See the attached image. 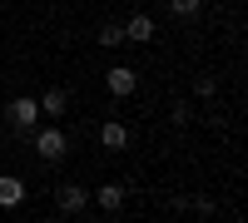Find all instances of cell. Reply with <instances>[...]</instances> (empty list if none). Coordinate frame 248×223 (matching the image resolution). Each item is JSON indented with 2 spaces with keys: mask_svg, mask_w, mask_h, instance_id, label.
Here are the masks:
<instances>
[{
  "mask_svg": "<svg viewBox=\"0 0 248 223\" xmlns=\"http://www.w3.org/2000/svg\"><path fill=\"white\" fill-rule=\"evenodd\" d=\"M85 204H90V193L79 184H60V193H55V208L60 213H85Z\"/></svg>",
  "mask_w": 248,
  "mask_h": 223,
  "instance_id": "obj_4",
  "label": "cell"
},
{
  "mask_svg": "<svg viewBox=\"0 0 248 223\" xmlns=\"http://www.w3.org/2000/svg\"><path fill=\"white\" fill-rule=\"evenodd\" d=\"M65 149H70V139L60 134V129H40L35 134V154L40 159H65Z\"/></svg>",
  "mask_w": 248,
  "mask_h": 223,
  "instance_id": "obj_3",
  "label": "cell"
},
{
  "mask_svg": "<svg viewBox=\"0 0 248 223\" xmlns=\"http://www.w3.org/2000/svg\"><path fill=\"white\" fill-rule=\"evenodd\" d=\"M99 45H105V50L124 45V25H99Z\"/></svg>",
  "mask_w": 248,
  "mask_h": 223,
  "instance_id": "obj_11",
  "label": "cell"
},
{
  "mask_svg": "<svg viewBox=\"0 0 248 223\" xmlns=\"http://www.w3.org/2000/svg\"><path fill=\"white\" fill-rule=\"evenodd\" d=\"M99 144H105V149H124V144H129V129H124L119 124V119H109V124H99Z\"/></svg>",
  "mask_w": 248,
  "mask_h": 223,
  "instance_id": "obj_7",
  "label": "cell"
},
{
  "mask_svg": "<svg viewBox=\"0 0 248 223\" xmlns=\"http://www.w3.org/2000/svg\"><path fill=\"white\" fill-rule=\"evenodd\" d=\"M35 104H40V114H65V104H70V94H65V89H45V94L35 99Z\"/></svg>",
  "mask_w": 248,
  "mask_h": 223,
  "instance_id": "obj_9",
  "label": "cell"
},
{
  "mask_svg": "<svg viewBox=\"0 0 248 223\" xmlns=\"http://www.w3.org/2000/svg\"><path fill=\"white\" fill-rule=\"evenodd\" d=\"M194 94H199V99H214V94H218V79H214V74H199V79H194Z\"/></svg>",
  "mask_w": 248,
  "mask_h": 223,
  "instance_id": "obj_13",
  "label": "cell"
},
{
  "mask_svg": "<svg viewBox=\"0 0 248 223\" xmlns=\"http://www.w3.org/2000/svg\"><path fill=\"white\" fill-rule=\"evenodd\" d=\"M94 204L105 208V213H119V208H124V184H99V193H94Z\"/></svg>",
  "mask_w": 248,
  "mask_h": 223,
  "instance_id": "obj_8",
  "label": "cell"
},
{
  "mask_svg": "<svg viewBox=\"0 0 248 223\" xmlns=\"http://www.w3.org/2000/svg\"><path fill=\"white\" fill-rule=\"evenodd\" d=\"M85 223H105V218H85Z\"/></svg>",
  "mask_w": 248,
  "mask_h": 223,
  "instance_id": "obj_14",
  "label": "cell"
},
{
  "mask_svg": "<svg viewBox=\"0 0 248 223\" xmlns=\"http://www.w3.org/2000/svg\"><path fill=\"white\" fill-rule=\"evenodd\" d=\"M169 119H174V129H184L194 119V109H189V99H174V109H169Z\"/></svg>",
  "mask_w": 248,
  "mask_h": 223,
  "instance_id": "obj_12",
  "label": "cell"
},
{
  "mask_svg": "<svg viewBox=\"0 0 248 223\" xmlns=\"http://www.w3.org/2000/svg\"><path fill=\"white\" fill-rule=\"evenodd\" d=\"M105 85H109V94H114V99H129V94L139 89V74H134L129 65H114V70L105 74Z\"/></svg>",
  "mask_w": 248,
  "mask_h": 223,
  "instance_id": "obj_2",
  "label": "cell"
},
{
  "mask_svg": "<svg viewBox=\"0 0 248 223\" xmlns=\"http://www.w3.org/2000/svg\"><path fill=\"white\" fill-rule=\"evenodd\" d=\"M20 204H25V178L0 174V208H20Z\"/></svg>",
  "mask_w": 248,
  "mask_h": 223,
  "instance_id": "obj_5",
  "label": "cell"
},
{
  "mask_svg": "<svg viewBox=\"0 0 248 223\" xmlns=\"http://www.w3.org/2000/svg\"><path fill=\"white\" fill-rule=\"evenodd\" d=\"M124 40H134V45H149V40H154V20H149V15H129Z\"/></svg>",
  "mask_w": 248,
  "mask_h": 223,
  "instance_id": "obj_6",
  "label": "cell"
},
{
  "mask_svg": "<svg viewBox=\"0 0 248 223\" xmlns=\"http://www.w3.org/2000/svg\"><path fill=\"white\" fill-rule=\"evenodd\" d=\"M199 10H203V0H169V15L174 20H194Z\"/></svg>",
  "mask_w": 248,
  "mask_h": 223,
  "instance_id": "obj_10",
  "label": "cell"
},
{
  "mask_svg": "<svg viewBox=\"0 0 248 223\" xmlns=\"http://www.w3.org/2000/svg\"><path fill=\"white\" fill-rule=\"evenodd\" d=\"M5 119H10L15 134H30L35 119H40V104H35V99H10V104H5Z\"/></svg>",
  "mask_w": 248,
  "mask_h": 223,
  "instance_id": "obj_1",
  "label": "cell"
},
{
  "mask_svg": "<svg viewBox=\"0 0 248 223\" xmlns=\"http://www.w3.org/2000/svg\"><path fill=\"white\" fill-rule=\"evenodd\" d=\"M0 139H5V134H0Z\"/></svg>",
  "mask_w": 248,
  "mask_h": 223,
  "instance_id": "obj_15",
  "label": "cell"
}]
</instances>
